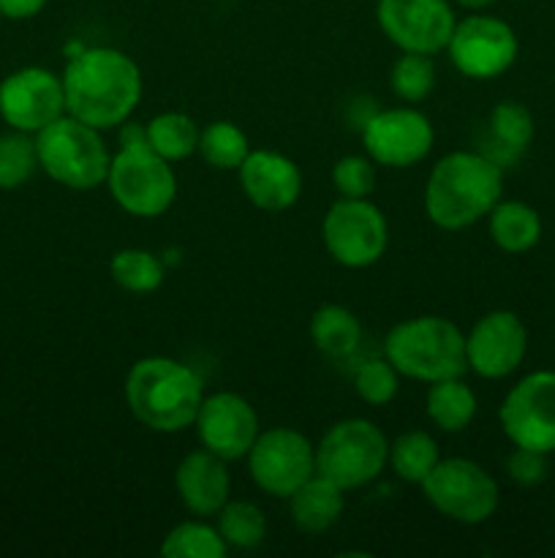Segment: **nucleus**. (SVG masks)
<instances>
[{
    "label": "nucleus",
    "mask_w": 555,
    "mask_h": 558,
    "mask_svg": "<svg viewBox=\"0 0 555 558\" xmlns=\"http://www.w3.org/2000/svg\"><path fill=\"white\" fill-rule=\"evenodd\" d=\"M215 518L218 532H221L229 550H254L264 543L267 518L261 512V507H256L254 501L229 499Z\"/></svg>",
    "instance_id": "obj_28"
},
{
    "label": "nucleus",
    "mask_w": 555,
    "mask_h": 558,
    "mask_svg": "<svg viewBox=\"0 0 555 558\" xmlns=\"http://www.w3.org/2000/svg\"><path fill=\"white\" fill-rule=\"evenodd\" d=\"M439 461V445L428 430H406L390 445V466L403 483L422 485Z\"/></svg>",
    "instance_id": "obj_26"
},
{
    "label": "nucleus",
    "mask_w": 555,
    "mask_h": 558,
    "mask_svg": "<svg viewBox=\"0 0 555 558\" xmlns=\"http://www.w3.org/2000/svg\"><path fill=\"white\" fill-rule=\"evenodd\" d=\"M444 52L468 80H495L515 65L520 44L509 22L490 14H471L457 20Z\"/></svg>",
    "instance_id": "obj_12"
},
{
    "label": "nucleus",
    "mask_w": 555,
    "mask_h": 558,
    "mask_svg": "<svg viewBox=\"0 0 555 558\" xmlns=\"http://www.w3.org/2000/svg\"><path fill=\"white\" fill-rule=\"evenodd\" d=\"M194 425L201 447L215 452L226 463L243 461L261 434L259 414L250 407L248 398L229 390L205 396Z\"/></svg>",
    "instance_id": "obj_16"
},
{
    "label": "nucleus",
    "mask_w": 555,
    "mask_h": 558,
    "mask_svg": "<svg viewBox=\"0 0 555 558\" xmlns=\"http://www.w3.org/2000/svg\"><path fill=\"white\" fill-rule=\"evenodd\" d=\"M0 20H3V16H0Z\"/></svg>",
    "instance_id": "obj_38"
},
{
    "label": "nucleus",
    "mask_w": 555,
    "mask_h": 558,
    "mask_svg": "<svg viewBox=\"0 0 555 558\" xmlns=\"http://www.w3.org/2000/svg\"><path fill=\"white\" fill-rule=\"evenodd\" d=\"M199 125L185 112H161L145 125L147 145L169 163L185 161L199 150Z\"/></svg>",
    "instance_id": "obj_25"
},
{
    "label": "nucleus",
    "mask_w": 555,
    "mask_h": 558,
    "mask_svg": "<svg viewBox=\"0 0 555 558\" xmlns=\"http://www.w3.org/2000/svg\"><path fill=\"white\" fill-rule=\"evenodd\" d=\"M63 114V80L54 71L25 65L0 80V118L9 129L36 136Z\"/></svg>",
    "instance_id": "obj_15"
},
{
    "label": "nucleus",
    "mask_w": 555,
    "mask_h": 558,
    "mask_svg": "<svg viewBox=\"0 0 555 558\" xmlns=\"http://www.w3.org/2000/svg\"><path fill=\"white\" fill-rule=\"evenodd\" d=\"M332 185L346 199H370L375 189V167L368 156H343L332 167Z\"/></svg>",
    "instance_id": "obj_34"
},
{
    "label": "nucleus",
    "mask_w": 555,
    "mask_h": 558,
    "mask_svg": "<svg viewBox=\"0 0 555 558\" xmlns=\"http://www.w3.org/2000/svg\"><path fill=\"white\" fill-rule=\"evenodd\" d=\"M245 461L261 494L288 499L316 474V447L299 430L270 428L261 430Z\"/></svg>",
    "instance_id": "obj_10"
},
{
    "label": "nucleus",
    "mask_w": 555,
    "mask_h": 558,
    "mask_svg": "<svg viewBox=\"0 0 555 558\" xmlns=\"http://www.w3.org/2000/svg\"><path fill=\"white\" fill-rule=\"evenodd\" d=\"M504 172L484 153H446L424 183V213L446 232H462L490 216L501 202Z\"/></svg>",
    "instance_id": "obj_2"
},
{
    "label": "nucleus",
    "mask_w": 555,
    "mask_h": 558,
    "mask_svg": "<svg viewBox=\"0 0 555 558\" xmlns=\"http://www.w3.org/2000/svg\"><path fill=\"white\" fill-rule=\"evenodd\" d=\"M435 131L424 112L406 107L379 109L368 114L362 125L365 153L373 163L390 169H408L424 161L433 150Z\"/></svg>",
    "instance_id": "obj_13"
},
{
    "label": "nucleus",
    "mask_w": 555,
    "mask_h": 558,
    "mask_svg": "<svg viewBox=\"0 0 555 558\" xmlns=\"http://www.w3.org/2000/svg\"><path fill=\"white\" fill-rule=\"evenodd\" d=\"M506 472L517 485H539L547 477V456L536 450H526V447H515L511 456L506 458Z\"/></svg>",
    "instance_id": "obj_35"
},
{
    "label": "nucleus",
    "mask_w": 555,
    "mask_h": 558,
    "mask_svg": "<svg viewBox=\"0 0 555 558\" xmlns=\"http://www.w3.org/2000/svg\"><path fill=\"white\" fill-rule=\"evenodd\" d=\"M65 114L98 131L131 120L141 98V71L131 54L114 47H90L69 60L63 71Z\"/></svg>",
    "instance_id": "obj_1"
},
{
    "label": "nucleus",
    "mask_w": 555,
    "mask_h": 558,
    "mask_svg": "<svg viewBox=\"0 0 555 558\" xmlns=\"http://www.w3.org/2000/svg\"><path fill=\"white\" fill-rule=\"evenodd\" d=\"M528 330L515 311H490L466 332L468 371L482 379H506L522 365Z\"/></svg>",
    "instance_id": "obj_17"
},
{
    "label": "nucleus",
    "mask_w": 555,
    "mask_h": 558,
    "mask_svg": "<svg viewBox=\"0 0 555 558\" xmlns=\"http://www.w3.org/2000/svg\"><path fill=\"white\" fill-rule=\"evenodd\" d=\"M455 3L468 11H482V9H490V5H495L498 0H455Z\"/></svg>",
    "instance_id": "obj_37"
},
{
    "label": "nucleus",
    "mask_w": 555,
    "mask_h": 558,
    "mask_svg": "<svg viewBox=\"0 0 555 558\" xmlns=\"http://www.w3.org/2000/svg\"><path fill=\"white\" fill-rule=\"evenodd\" d=\"M49 0H0V16L3 20H33L44 11Z\"/></svg>",
    "instance_id": "obj_36"
},
{
    "label": "nucleus",
    "mask_w": 555,
    "mask_h": 558,
    "mask_svg": "<svg viewBox=\"0 0 555 558\" xmlns=\"http://www.w3.org/2000/svg\"><path fill=\"white\" fill-rule=\"evenodd\" d=\"M390 463V441L384 430L362 417L332 425L316 445V474L341 490H357L381 477Z\"/></svg>",
    "instance_id": "obj_6"
},
{
    "label": "nucleus",
    "mask_w": 555,
    "mask_h": 558,
    "mask_svg": "<svg viewBox=\"0 0 555 558\" xmlns=\"http://www.w3.org/2000/svg\"><path fill=\"white\" fill-rule=\"evenodd\" d=\"M390 85L400 101L419 104L433 93L435 63L433 54L403 52L390 71Z\"/></svg>",
    "instance_id": "obj_32"
},
{
    "label": "nucleus",
    "mask_w": 555,
    "mask_h": 558,
    "mask_svg": "<svg viewBox=\"0 0 555 558\" xmlns=\"http://www.w3.org/2000/svg\"><path fill=\"white\" fill-rule=\"evenodd\" d=\"M229 545L223 543L218 526L205 521H183L163 537V558H223Z\"/></svg>",
    "instance_id": "obj_30"
},
{
    "label": "nucleus",
    "mask_w": 555,
    "mask_h": 558,
    "mask_svg": "<svg viewBox=\"0 0 555 558\" xmlns=\"http://www.w3.org/2000/svg\"><path fill=\"white\" fill-rule=\"evenodd\" d=\"M343 494L335 483L313 474L305 485H299L288 496V512H292L294 526L303 529L305 534H324L341 521L343 515Z\"/></svg>",
    "instance_id": "obj_20"
},
{
    "label": "nucleus",
    "mask_w": 555,
    "mask_h": 558,
    "mask_svg": "<svg viewBox=\"0 0 555 558\" xmlns=\"http://www.w3.org/2000/svg\"><path fill=\"white\" fill-rule=\"evenodd\" d=\"M424 412L444 434H462L477 417V392L462 381V376L433 381L424 396Z\"/></svg>",
    "instance_id": "obj_21"
},
{
    "label": "nucleus",
    "mask_w": 555,
    "mask_h": 558,
    "mask_svg": "<svg viewBox=\"0 0 555 558\" xmlns=\"http://www.w3.org/2000/svg\"><path fill=\"white\" fill-rule=\"evenodd\" d=\"M501 428L515 447L555 452V371L522 376L498 409Z\"/></svg>",
    "instance_id": "obj_11"
},
{
    "label": "nucleus",
    "mask_w": 555,
    "mask_h": 558,
    "mask_svg": "<svg viewBox=\"0 0 555 558\" xmlns=\"http://www.w3.org/2000/svg\"><path fill=\"white\" fill-rule=\"evenodd\" d=\"M384 357L397 374L424 385L468 371L466 336L444 316H414L392 327L386 332Z\"/></svg>",
    "instance_id": "obj_4"
},
{
    "label": "nucleus",
    "mask_w": 555,
    "mask_h": 558,
    "mask_svg": "<svg viewBox=\"0 0 555 558\" xmlns=\"http://www.w3.org/2000/svg\"><path fill=\"white\" fill-rule=\"evenodd\" d=\"M375 22L400 52L439 54L449 44L457 16L449 0H379Z\"/></svg>",
    "instance_id": "obj_14"
},
{
    "label": "nucleus",
    "mask_w": 555,
    "mask_h": 558,
    "mask_svg": "<svg viewBox=\"0 0 555 558\" xmlns=\"http://www.w3.org/2000/svg\"><path fill=\"white\" fill-rule=\"evenodd\" d=\"M174 488H177L180 501L190 515L212 518L221 512V507L232 494V477L223 458L210 450H194L180 461L174 472Z\"/></svg>",
    "instance_id": "obj_19"
},
{
    "label": "nucleus",
    "mask_w": 555,
    "mask_h": 558,
    "mask_svg": "<svg viewBox=\"0 0 555 558\" xmlns=\"http://www.w3.org/2000/svg\"><path fill=\"white\" fill-rule=\"evenodd\" d=\"M324 248L337 265L362 270L375 265L390 245V227L370 199H341L326 210L321 221Z\"/></svg>",
    "instance_id": "obj_9"
},
{
    "label": "nucleus",
    "mask_w": 555,
    "mask_h": 558,
    "mask_svg": "<svg viewBox=\"0 0 555 558\" xmlns=\"http://www.w3.org/2000/svg\"><path fill=\"white\" fill-rule=\"evenodd\" d=\"M205 401V381L172 357H141L125 376V403L145 428L180 434L190 428Z\"/></svg>",
    "instance_id": "obj_3"
},
{
    "label": "nucleus",
    "mask_w": 555,
    "mask_h": 558,
    "mask_svg": "<svg viewBox=\"0 0 555 558\" xmlns=\"http://www.w3.org/2000/svg\"><path fill=\"white\" fill-rule=\"evenodd\" d=\"M199 153L207 167L221 172H237L250 153L245 131L232 120H215L199 131Z\"/></svg>",
    "instance_id": "obj_27"
},
{
    "label": "nucleus",
    "mask_w": 555,
    "mask_h": 558,
    "mask_svg": "<svg viewBox=\"0 0 555 558\" xmlns=\"http://www.w3.org/2000/svg\"><path fill=\"white\" fill-rule=\"evenodd\" d=\"M237 174L250 205L264 213L288 210L303 194V172L283 153L250 150Z\"/></svg>",
    "instance_id": "obj_18"
},
{
    "label": "nucleus",
    "mask_w": 555,
    "mask_h": 558,
    "mask_svg": "<svg viewBox=\"0 0 555 558\" xmlns=\"http://www.w3.org/2000/svg\"><path fill=\"white\" fill-rule=\"evenodd\" d=\"M109 272H112V281L131 294L156 292V289H161L163 276H166L163 262L145 248L118 251L109 262Z\"/></svg>",
    "instance_id": "obj_29"
},
{
    "label": "nucleus",
    "mask_w": 555,
    "mask_h": 558,
    "mask_svg": "<svg viewBox=\"0 0 555 558\" xmlns=\"http://www.w3.org/2000/svg\"><path fill=\"white\" fill-rule=\"evenodd\" d=\"M310 341L326 357L346 360L362 343V327L357 316L343 305H321L310 316Z\"/></svg>",
    "instance_id": "obj_24"
},
{
    "label": "nucleus",
    "mask_w": 555,
    "mask_h": 558,
    "mask_svg": "<svg viewBox=\"0 0 555 558\" xmlns=\"http://www.w3.org/2000/svg\"><path fill=\"white\" fill-rule=\"evenodd\" d=\"M38 169L71 191H92L107 183L109 153L101 131L63 114L36 134Z\"/></svg>",
    "instance_id": "obj_5"
},
{
    "label": "nucleus",
    "mask_w": 555,
    "mask_h": 558,
    "mask_svg": "<svg viewBox=\"0 0 555 558\" xmlns=\"http://www.w3.org/2000/svg\"><path fill=\"white\" fill-rule=\"evenodd\" d=\"M107 185L120 210L134 218H158L177 199V178L166 158L141 145H120L109 163Z\"/></svg>",
    "instance_id": "obj_7"
},
{
    "label": "nucleus",
    "mask_w": 555,
    "mask_h": 558,
    "mask_svg": "<svg viewBox=\"0 0 555 558\" xmlns=\"http://www.w3.org/2000/svg\"><path fill=\"white\" fill-rule=\"evenodd\" d=\"M354 390L368 407H386L400 390V374L386 357H373L362 363L354 374Z\"/></svg>",
    "instance_id": "obj_33"
},
{
    "label": "nucleus",
    "mask_w": 555,
    "mask_h": 558,
    "mask_svg": "<svg viewBox=\"0 0 555 558\" xmlns=\"http://www.w3.org/2000/svg\"><path fill=\"white\" fill-rule=\"evenodd\" d=\"M490 238L506 254H526L542 238V218L526 202H498L490 210Z\"/></svg>",
    "instance_id": "obj_22"
},
{
    "label": "nucleus",
    "mask_w": 555,
    "mask_h": 558,
    "mask_svg": "<svg viewBox=\"0 0 555 558\" xmlns=\"http://www.w3.org/2000/svg\"><path fill=\"white\" fill-rule=\"evenodd\" d=\"M36 136L25 131L0 134V191H16L36 174Z\"/></svg>",
    "instance_id": "obj_31"
},
{
    "label": "nucleus",
    "mask_w": 555,
    "mask_h": 558,
    "mask_svg": "<svg viewBox=\"0 0 555 558\" xmlns=\"http://www.w3.org/2000/svg\"><path fill=\"white\" fill-rule=\"evenodd\" d=\"M419 488L433 510L462 526L490 521L501 501L493 474L468 458H441Z\"/></svg>",
    "instance_id": "obj_8"
},
{
    "label": "nucleus",
    "mask_w": 555,
    "mask_h": 558,
    "mask_svg": "<svg viewBox=\"0 0 555 558\" xmlns=\"http://www.w3.org/2000/svg\"><path fill=\"white\" fill-rule=\"evenodd\" d=\"M488 136L495 153H490L495 163L504 169V163L517 161L533 142V114L522 104L504 101L490 112Z\"/></svg>",
    "instance_id": "obj_23"
}]
</instances>
